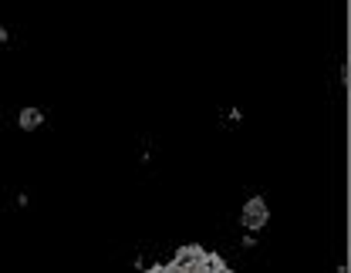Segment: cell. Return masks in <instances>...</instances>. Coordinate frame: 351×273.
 Instances as JSON below:
<instances>
[{"instance_id":"obj_1","label":"cell","mask_w":351,"mask_h":273,"mask_svg":"<svg viewBox=\"0 0 351 273\" xmlns=\"http://www.w3.org/2000/svg\"><path fill=\"white\" fill-rule=\"evenodd\" d=\"M152 273H230V263L199 243H182L166 263H152Z\"/></svg>"},{"instance_id":"obj_2","label":"cell","mask_w":351,"mask_h":273,"mask_svg":"<svg viewBox=\"0 0 351 273\" xmlns=\"http://www.w3.org/2000/svg\"><path fill=\"white\" fill-rule=\"evenodd\" d=\"M267 220H270L267 199H263L261 192H257V196H247L243 213H240V223H243V229H247V233H257V229L267 226Z\"/></svg>"},{"instance_id":"obj_3","label":"cell","mask_w":351,"mask_h":273,"mask_svg":"<svg viewBox=\"0 0 351 273\" xmlns=\"http://www.w3.org/2000/svg\"><path fill=\"white\" fill-rule=\"evenodd\" d=\"M44 118H47V115H44V108H38V105H27V108L17 112V125H21L24 132H38L44 125Z\"/></svg>"}]
</instances>
